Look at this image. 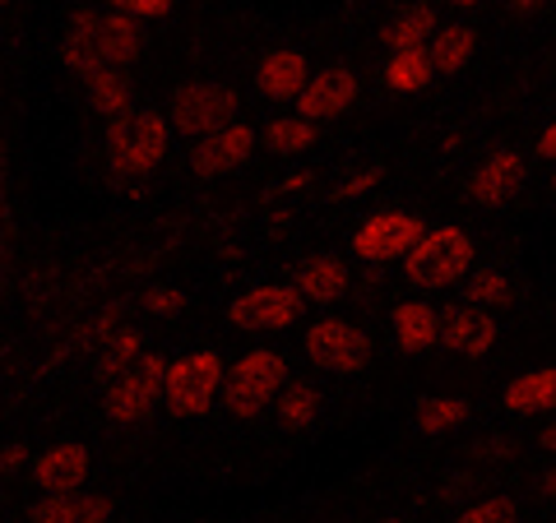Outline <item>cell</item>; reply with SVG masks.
I'll return each instance as SVG.
<instances>
[{
    "mask_svg": "<svg viewBox=\"0 0 556 523\" xmlns=\"http://www.w3.org/2000/svg\"><path fill=\"white\" fill-rule=\"evenodd\" d=\"M437 75H441V69H437V61H431L427 47L390 51V61H386V89L390 93H422Z\"/></svg>",
    "mask_w": 556,
    "mask_h": 523,
    "instance_id": "7402d4cb",
    "label": "cell"
},
{
    "mask_svg": "<svg viewBox=\"0 0 556 523\" xmlns=\"http://www.w3.org/2000/svg\"><path fill=\"white\" fill-rule=\"evenodd\" d=\"M496 343V320L482 306H450L441 310V347L459 357H486Z\"/></svg>",
    "mask_w": 556,
    "mask_h": 523,
    "instance_id": "5bb4252c",
    "label": "cell"
},
{
    "mask_svg": "<svg viewBox=\"0 0 556 523\" xmlns=\"http://www.w3.org/2000/svg\"><path fill=\"white\" fill-rule=\"evenodd\" d=\"M302 302L306 296L298 292V283H265L232 296L228 320L237 329H255V334H274V329H292L302 320Z\"/></svg>",
    "mask_w": 556,
    "mask_h": 523,
    "instance_id": "30bf717a",
    "label": "cell"
},
{
    "mask_svg": "<svg viewBox=\"0 0 556 523\" xmlns=\"http://www.w3.org/2000/svg\"><path fill=\"white\" fill-rule=\"evenodd\" d=\"M288 390V361L274 347H251L228 366V385H223V404L232 417H260L278 394Z\"/></svg>",
    "mask_w": 556,
    "mask_h": 523,
    "instance_id": "277c9868",
    "label": "cell"
},
{
    "mask_svg": "<svg viewBox=\"0 0 556 523\" xmlns=\"http://www.w3.org/2000/svg\"><path fill=\"white\" fill-rule=\"evenodd\" d=\"M519 186H525V158H519L515 149L486 153V158L478 163V171H473V181H468L473 200L486 204V208H501L506 200H515Z\"/></svg>",
    "mask_w": 556,
    "mask_h": 523,
    "instance_id": "9a60e30c",
    "label": "cell"
},
{
    "mask_svg": "<svg viewBox=\"0 0 556 523\" xmlns=\"http://www.w3.org/2000/svg\"><path fill=\"white\" fill-rule=\"evenodd\" d=\"M357 93H362V84H357L353 69L329 65V69H320V75H311V84L298 98V112L306 120H334V116H343L348 107H353Z\"/></svg>",
    "mask_w": 556,
    "mask_h": 523,
    "instance_id": "7c38bea8",
    "label": "cell"
},
{
    "mask_svg": "<svg viewBox=\"0 0 556 523\" xmlns=\"http://www.w3.org/2000/svg\"><path fill=\"white\" fill-rule=\"evenodd\" d=\"M167 120L177 135H190V139H204L223 130L228 120H237V93L228 89V84H186V89L172 93L167 102Z\"/></svg>",
    "mask_w": 556,
    "mask_h": 523,
    "instance_id": "ba28073f",
    "label": "cell"
},
{
    "mask_svg": "<svg viewBox=\"0 0 556 523\" xmlns=\"http://www.w3.org/2000/svg\"><path fill=\"white\" fill-rule=\"evenodd\" d=\"M292 283H298V292L306 296V302L329 306V302H339V296L348 292V265L339 255H311Z\"/></svg>",
    "mask_w": 556,
    "mask_h": 523,
    "instance_id": "ffe728a7",
    "label": "cell"
},
{
    "mask_svg": "<svg viewBox=\"0 0 556 523\" xmlns=\"http://www.w3.org/2000/svg\"><path fill=\"white\" fill-rule=\"evenodd\" d=\"M306 357L316 371H329V375H357L362 366L371 361V334L367 329H357L353 320H316L306 329Z\"/></svg>",
    "mask_w": 556,
    "mask_h": 523,
    "instance_id": "52a82bcc",
    "label": "cell"
},
{
    "mask_svg": "<svg viewBox=\"0 0 556 523\" xmlns=\"http://www.w3.org/2000/svg\"><path fill=\"white\" fill-rule=\"evenodd\" d=\"M431 61H437L441 75H459V69L473 61V51H478V33L468 28V24H441V33L431 38Z\"/></svg>",
    "mask_w": 556,
    "mask_h": 523,
    "instance_id": "cb8c5ba5",
    "label": "cell"
},
{
    "mask_svg": "<svg viewBox=\"0 0 556 523\" xmlns=\"http://www.w3.org/2000/svg\"><path fill=\"white\" fill-rule=\"evenodd\" d=\"M482 459H510V441H482Z\"/></svg>",
    "mask_w": 556,
    "mask_h": 523,
    "instance_id": "8d00e7d4",
    "label": "cell"
},
{
    "mask_svg": "<svg viewBox=\"0 0 556 523\" xmlns=\"http://www.w3.org/2000/svg\"><path fill=\"white\" fill-rule=\"evenodd\" d=\"M139 47H144V33H139V20L121 10H84L70 20L65 42H61V61L75 75H102V69H126Z\"/></svg>",
    "mask_w": 556,
    "mask_h": 523,
    "instance_id": "6da1fadb",
    "label": "cell"
},
{
    "mask_svg": "<svg viewBox=\"0 0 556 523\" xmlns=\"http://www.w3.org/2000/svg\"><path fill=\"white\" fill-rule=\"evenodd\" d=\"M427 222L404 208H386V214H371L357 222L353 232V255L367 259V265H390V259H408V251L422 241Z\"/></svg>",
    "mask_w": 556,
    "mask_h": 523,
    "instance_id": "9c48e42d",
    "label": "cell"
},
{
    "mask_svg": "<svg viewBox=\"0 0 556 523\" xmlns=\"http://www.w3.org/2000/svg\"><path fill=\"white\" fill-rule=\"evenodd\" d=\"M89 449H84L79 441H61L42 449L38 459H33V482H38L42 496H56V492H79L84 482H89Z\"/></svg>",
    "mask_w": 556,
    "mask_h": 523,
    "instance_id": "4fadbf2b",
    "label": "cell"
},
{
    "mask_svg": "<svg viewBox=\"0 0 556 523\" xmlns=\"http://www.w3.org/2000/svg\"><path fill=\"white\" fill-rule=\"evenodd\" d=\"M172 5H177V0H112V10L130 14V20H139V24H149V20H167Z\"/></svg>",
    "mask_w": 556,
    "mask_h": 523,
    "instance_id": "4dcf8cb0",
    "label": "cell"
},
{
    "mask_svg": "<svg viewBox=\"0 0 556 523\" xmlns=\"http://www.w3.org/2000/svg\"><path fill=\"white\" fill-rule=\"evenodd\" d=\"M501 404L515 417H538L556 408V366H538V371L515 375L506 390H501Z\"/></svg>",
    "mask_w": 556,
    "mask_h": 523,
    "instance_id": "d6986e66",
    "label": "cell"
},
{
    "mask_svg": "<svg viewBox=\"0 0 556 523\" xmlns=\"http://www.w3.org/2000/svg\"><path fill=\"white\" fill-rule=\"evenodd\" d=\"M543 449H552V455H556V422L543 426Z\"/></svg>",
    "mask_w": 556,
    "mask_h": 523,
    "instance_id": "ab89813d",
    "label": "cell"
},
{
    "mask_svg": "<svg viewBox=\"0 0 556 523\" xmlns=\"http://www.w3.org/2000/svg\"><path fill=\"white\" fill-rule=\"evenodd\" d=\"M255 144H260L255 126L228 120L223 130L195 139V149H190V171H195V177H228V171H237L241 163H251Z\"/></svg>",
    "mask_w": 556,
    "mask_h": 523,
    "instance_id": "8fae6325",
    "label": "cell"
},
{
    "mask_svg": "<svg viewBox=\"0 0 556 523\" xmlns=\"http://www.w3.org/2000/svg\"><path fill=\"white\" fill-rule=\"evenodd\" d=\"M306 84H311V65L302 51H292V47H274L255 69V89L269 102H298Z\"/></svg>",
    "mask_w": 556,
    "mask_h": 523,
    "instance_id": "2e32d148",
    "label": "cell"
},
{
    "mask_svg": "<svg viewBox=\"0 0 556 523\" xmlns=\"http://www.w3.org/2000/svg\"><path fill=\"white\" fill-rule=\"evenodd\" d=\"M399 265H404V278L413 288L441 292L473 269V237L455 228V222H441V228H427L422 241H417L408 259H399Z\"/></svg>",
    "mask_w": 556,
    "mask_h": 523,
    "instance_id": "3957f363",
    "label": "cell"
},
{
    "mask_svg": "<svg viewBox=\"0 0 556 523\" xmlns=\"http://www.w3.org/2000/svg\"><path fill=\"white\" fill-rule=\"evenodd\" d=\"M139 357H144V334H139V329H116V334H108V343L98 347V357H93V380L112 385V380L126 371V366H135Z\"/></svg>",
    "mask_w": 556,
    "mask_h": 523,
    "instance_id": "603a6c76",
    "label": "cell"
},
{
    "mask_svg": "<svg viewBox=\"0 0 556 523\" xmlns=\"http://www.w3.org/2000/svg\"><path fill=\"white\" fill-rule=\"evenodd\" d=\"M228 385V361L214 347L186 353L177 361H167V412L172 417H200L214 408V398Z\"/></svg>",
    "mask_w": 556,
    "mask_h": 523,
    "instance_id": "5b68a950",
    "label": "cell"
},
{
    "mask_svg": "<svg viewBox=\"0 0 556 523\" xmlns=\"http://www.w3.org/2000/svg\"><path fill=\"white\" fill-rule=\"evenodd\" d=\"M510 278L501 273V269H473L468 273V283H464V302L468 306H482V310H496V306H510Z\"/></svg>",
    "mask_w": 556,
    "mask_h": 523,
    "instance_id": "83f0119b",
    "label": "cell"
},
{
    "mask_svg": "<svg viewBox=\"0 0 556 523\" xmlns=\"http://www.w3.org/2000/svg\"><path fill=\"white\" fill-rule=\"evenodd\" d=\"M167 404V361L144 353L135 366H126L112 385H108V417L121 426L130 422H144V417Z\"/></svg>",
    "mask_w": 556,
    "mask_h": 523,
    "instance_id": "8992f818",
    "label": "cell"
},
{
    "mask_svg": "<svg viewBox=\"0 0 556 523\" xmlns=\"http://www.w3.org/2000/svg\"><path fill=\"white\" fill-rule=\"evenodd\" d=\"M302 186H311V171H292V177H283V181H274L265 195H298Z\"/></svg>",
    "mask_w": 556,
    "mask_h": 523,
    "instance_id": "836d02e7",
    "label": "cell"
},
{
    "mask_svg": "<svg viewBox=\"0 0 556 523\" xmlns=\"http://www.w3.org/2000/svg\"><path fill=\"white\" fill-rule=\"evenodd\" d=\"M455 10H478V5H486V0H450Z\"/></svg>",
    "mask_w": 556,
    "mask_h": 523,
    "instance_id": "60d3db41",
    "label": "cell"
},
{
    "mask_svg": "<svg viewBox=\"0 0 556 523\" xmlns=\"http://www.w3.org/2000/svg\"><path fill=\"white\" fill-rule=\"evenodd\" d=\"M316 144V120H306L302 112L292 116H274L265 126V149L278 153V158H292V153H302Z\"/></svg>",
    "mask_w": 556,
    "mask_h": 523,
    "instance_id": "484cf974",
    "label": "cell"
},
{
    "mask_svg": "<svg viewBox=\"0 0 556 523\" xmlns=\"http://www.w3.org/2000/svg\"><path fill=\"white\" fill-rule=\"evenodd\" d=\"M144 306L153 310V316H181V310H186V292L181 288H153L144 296Z\"/></svg>",
    "mask_w": 556,
    "mask_h": 523,
    "instance_id": "1f68e13d",
    "label": "cell"
},
{
    "mask_svg": "<svg viewBox=\"0 0 556 523\" xmlns=\"http://www.w3.org/2000/svg\"><path fill=\"white\" fill-rule=\"evenodd\" d=\"M380 181V167H367V171H357V177H348L339 190H334V200H357V195H367V190Z\"/></svg>",
    "mask_w": 556,
    "mask_h": 523,
    "instance_id": "d6a6232c",
    "label": "cell"
},
{
    "mask_svg": "<svg viewBox=\"0 0 556 523\" xmlns=\"http://www.w3.org/2000/svg\"><path fill=\"white\" fill-rule=\"evenodd\" d=\"M380 523H399V519H380Z\"/></svg>",
    "mask_w": 556,
    "mask_h": 523,
    "instance_id": "b9f144b4",
    "label": "cell"
},
{
    "mask_svg": "<svg viewBox=\"0 0 556 523\" xmlns=\"http://www.w3.org/2000/svg\"><path fill=\"white\" fill-rule=\"evenodd\" d=\"M543 5H547V0H510L515 14H533V10H543Z\"/></svg>",
    "mask_w": 556,
    "mask_h": 523,
    "instance_id": "74e56055",
    "label": "cell"
},
{
    "mask_svg": "<svg viewBox=\"0 0 556 523\" xmlns=\"http://www.w3.org/2000/svg\"><path fill=\"white\" fill-rule=\"evenodd\" d=\"M468 417H473V404H468V398H450V394H441V398H422V404H417L413 426H417V431H427V435H445V431L464 426Z\"/></svg>",
    "mask_w": 556,
    "mask_h": 523,
    "instance_id": "4316f807",
    "label": "cell"
},
{
    "mask_svg": "<svg viewBox=\"0 0 556 523\" xmlns=\"http://www.w3.org/2000/svg\"><path fill=\"white\" fill-rule=\"evenodd\" d=\"M28 519L33 523H108L112 500L108 496H84V492H56V496L33 500Z\"/></svg>",
    "mask_w": 556,
    "mask_h": 523,
    "instance_id": "ac0fdd59",
    "label": "cell"
},
{
    "mask_svg": "<svg viewBox=\"0 0 556 523\" xmlns=\"http://www.w3.org/2000/svg\"><path fill=\"white\" fill-rule=\"evenodd\" d=\"M543 496H552V500H556V463L543 473Z\"/></svg>",
    "mask_w": 556,
    "mask_h": 523,
    "instance_id": "f35d334b",
    "label": "cell"
},
{
    "mask_svg": "<svg viewBox=\"0 0 556 523\" xmlns=\"http://www.w3.org/2000/svg\"><path fill=\"white\" fill-rule=\"evenodd\" d=\"M455 523H515V500H510V496L473 500V505H464Z\"/></svg>",
    "mask_w": 556,
    "mask_h": 523,
    "instance_id": "f546056e",
    "label": "cell"
},
{
    "mask_svg": "<svg viewBox=\"0 0 556 523\" xmlns=\"http://www.w3.org/2000/svg\"><path fill=\"white\" fill-rule=\"evenodd\" d=\"M538 153H543V158H556V116H552V126L538 135Z\"/></svg>",
    "mask_w": 556,
    "mask_h": 523,
    "instance_id": "d590c367",
    "label": "cell"
},
{
    "mask_svg": "<svg viewBox=\"0 0 556 523\" xmlns=\"http://www.w3.org/2000/svg\"><path fill=\"white\" fill-rule=\"evenodd\" d=\"M84 98H89V107L98 116H126L130 112V79L121 75V69H102V75H89V84H84Z\"/></svg>",
    "mask_w": 556,
    "mask_h": 523,
    "instance_id": "d4e9b609",
    "label": "cell"
},
{
    "mask_svg": "<svg viewBox=\"0 0 556 523\" xmlns=\"http://www.w3.org/2000/svg\"><path fill=\"white\" fill-rule=\"evenodd\" d=\"M102 144H108V163H112L116 177H149V171L167 158L172 120L163 112L130 107L126 116H112Z\"/></svg>",
    "mask_w": 556,
    "mask_h": 523,
    "instance_id": "7a4b0ae2",
    "label": "cell"
},
{
    "mask_svg": "<svg viewBox=\"0 0 556 523\" xmlns=\"http://www.w3.org/2000/svg\"><path fill=\"white\" fill-rule=\"evenodd\" d=\"M441 33V20L431 5H408L399 10L394 20H386V28H380V42H386L390 51H413V47H431V38Z\"/></svg>",
    "mask_w": 556,
    "mask_h": 523,
    "instance_id": "44dd1931",
    "label": "cell"
},
{
    "mask_svg": "<svg viewBox=\"0 0 556 523\" xmlns=\"http://www.w3.org/2000/svg\"><path fill=\"white\" fill-rule=\"evenodd\" d=\"M24 463H28V449H24V445H10L5 459H0V468H5V473H20Z\"/></svg>",
    "mask_w": 556,
    "mask_h": 523,
    "instance_id": "e575fe53",
    "label": "cell"
},
{
    "mask_svg": "<svg viewBox=\"0 0 556 523\" xmlns=\"http://www.w3.org/2000/svg\"><path fill=\"white\" fill-rule=\"evenodd\" d=\"M320 417V394L316 385H288L283 394H278V422L302 431V426H316Z\"/></svg>",
    "mask_w": 556,
    "mask_h": 523,
    "instance_id": "f1b7e54d",
    "label": "cell"
},
{
    "mask_svg": "<svg viewBox=\"0 0 556 523\" xmlns=\"http://www.w3.org/2000/svg\"><path fill=\"white\" fill-rule=\"evenodd\" d=\"M390 324H394V343L404 353H431V347H441V310L431 302H399L390 310Z\"/></svg>",
    "mask_w": 556,
    "mask_h": 523,
    "instance_id": "e0dca14e",
    "label": "cell"
}]
</instances>
